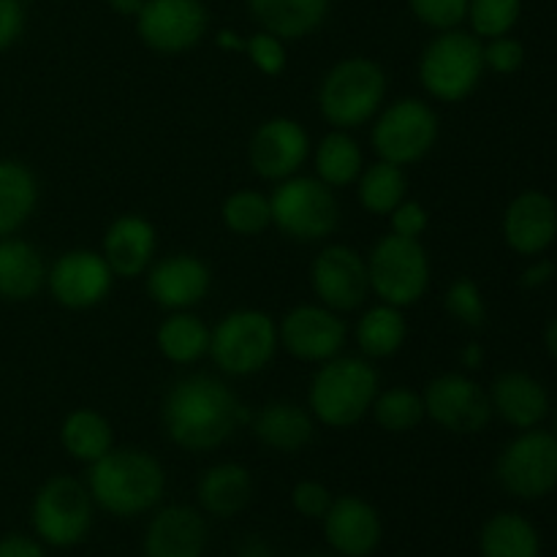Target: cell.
Here are the masks:
<instances>
[{"label": "cell", "instance_id": "18", "mask_svg": "<svg viewBox=\"0 0 557 557\" xmlns=\"http://www.w3.org/2000/svg\"><path fill=\"white\" fill-rule=\"evenodd\" d=\"M145 275L147 294L166 313L196 308L212 288L210 267L194 253L163 256L161 261H152Z\"/></svg>", "mask_w": 557, "mask_h": 557}, {"label": "cell", "instance_id": "1", "mask_svg": "<svg viewBox=\"0 0 557 557\" xmlns=\"http://www.w3.org/2000/svg\"><path fill=\"white\" fill-rule=\"evenodd\" d=\"M245 422H250V413L232 386L207 373L174 381L161 403L166 438L194 455L221 449Z\"/></svg>", "mask_w": 557, "mask_h": 557}, {"label": "cell", "instance_id": "31", "mask_svg": "<svg viewBox=\"0 0 557 557\" xmlns=\"http://www.w3.org/2000/svg\"><path fill=\"white\" fill-rule=\"evenodd\" d=\"M315 177L332 190L348 188L359 180L364 169V152L359 141L354 139L351 131L332 128L313 150Z\"/></svg>", "mask_w": 557, "mask_h": 557}, {"label": "cell", "instance_id": "21", "mask_svg": "<svg viewBox=\"0 0 557 557\" xmlns=\"http://www.w3.org/2000/svg\"><path fill=\"white\" fill-rule=\"evenodd\" d=\"M156 226L141 215L114 218V221L109 223L107 234H103L101 256L107 259L114 277H125V281L141 277L150 270L152 261H156Z\"/></svg>", "mask_w": 557, "mask_h": 557}, {"label": "cell", "instance_id": "35", "mask_svg": "<svg viewBox=\"0 0 557 557\" xmlns=\"http://www.w3.org/2000/svg\"><path fill=\"white\" fill-rule=\"evenodd\" d=\"M370 413H373L375 424H379L381 430L395 435L413 433V430L428 419L422 392H413L408 389V386H392V389L384 392L379 389Z\"/></svg>", "mask_w": 557, "mask_h": 557}, {"label": "cell", "instance_id": "6", "mask_svg": "<svg viewBox=\"0 0 557 557\" xmlns=\"http://www.w3.org/2000/svg\"><path fill=\"white\" fill-rule=\"evenodd\" d=\"M272 226L294 243H324L341 226V201L319 177L294 174L270 194Z\"/></svg>", "mask_w": 557, "mask_h": 557}, {"label": "cell", "instance_id": "43", "mask_svg": "<svg viewBox=\"0 0 557 557\" xmlns=\"http://www.w3.org/2000/svg\"><path fill=\"white\" fill-rule=\"evenodd\" d=\"M389 226L392 234L406 239H422V234L428 232L430 215L424 210L422 201L417 199H403L395 210L389 212Z\"/></svg>", "mask_w": 557, "mask_h": 557}, {"label": "cell", "instance_id": "37", "mask_svg": "<svg viewBox=\"0 0 557 557\" xmlns=\"http://www.w3.org/2000/svg\"><path fill=\"white\" fill-rule=\"evenodd\" d=\"M520 14L522 0H471L466 22L471 25L473 36L490 41V38L509 36L520 22Z\"/></svg>", "mask_w": 557, "mask_h": 557}, {"label": "cell", "instance_id": "32", "mask_svg": "<svg viewBox=\"0 0 557 557\" xmlns=\"http://www.w3.org/2000/svg\"><path fill=\"white\" fill-rule=\"evenodd\" d=\"M60 444L71 460L92 466L109 449H114L112 424L103 413L92 411V408H76L60 424Z\"/></svg>", "mask_w": 557, "mask_h": 557}, {"label": "cell", "instance_id": "11", "mask_svg": "<svg viewBox=\"0 0 557 557\" xmlns=\"http://www.w3.org/2000/svg\"><path fill=\"white\" fill-rule=\"evenodd\" d=\"M495 476L500 487L522 500H539L557 487V438L544 430H522L504 446Z\"/></svg>", "mask_w": 557, "mask_h": 557}, {"label": "cell", "instance_id": "13", "mask_svg": "<svg viewBox=\"0 0 557 557\" xmlns=\"http://www.w3.org/2000/svg\"><path fill=\"white\" fill-rule=\"evenodd\" d=\"M422 400L430 422L455 435H479L495 417L487 389L462 373L435 375Z\"/></svg>", "mask_w": 557, "mask_h": 557}, {"label": "cell", "instance_id": "50", "mask_svg": "<svg viewBox=\"0 0 557 557\" xmlns=\"http://www.w3.org/2000/svg\"><path fill=\"white\" fill-rule=\"evenodd\" d=\"M544 343H547V351L557 359V315L547 324V332H544Z\"/></svg>", "mask_w": 557, "mask_h": 557}, {"label": "cell", "instance_id": "45", "mask_svg": "<svg viewBox=\"0 0 557 557\" xmlns=\"http://www.w3.org/2000/svg\"><path fill=\"white\" fill-rule=\"evenodd\" d=\"M0 557H47L44 544L22 533H11V536L0 539Z\"/></svg>", "mask_w": 557, "mask_h": 557}, {"label": "cell", "instance_id": "10", "mask_svg": "<svg viewBox=\"0 0 557 557\" xmlns=\"http://www.w3.org/2000/svg\"><path fill=\"white\" fill-rule=\"evenodd\" d=\"M92 495L74 476H52L41 484L30 506L36 536L49 547H76L92 528Z\"/></svg>", "mask_w": 557, "mask_h": 557}, {"label": "cell", "instance_id": "34", "mask_svg": "<svg viewBox=\"0 0 557 557\" xmlns=\"http://www.w3.org/2000/svg\"><path fill=\"white\" fill-rule=\"evenodd\" d=\"M357 199L364 212L386 218L403 199H408L406 169L389 161H375L362 169L357 180Z\"/></svg>", "mask_w": 557, "mask_h": 557}, {"label": "cell", "instance_id": "51", "mask_svg": "<svg viewBox=\"0 0 557 557\" xmlns=\"http://www.w3.org/2000/svg\"><path fill=\"white\" fill-rule=\"evenodd\" d=\"M553 435L557 438V413H555V433H553Z\"/></svg>", "mask_w": 557, "mask_h": 557}, {"label": "cell", "instance_id": "20", "mask_svg": "<svg viewBox=\"0 0 557 557\" xmlns=\"http://www.w3.org/2000/svg\"><path fill=\"white\" fill-rule=\"evenodd\" d=\"M504 239L515 253L539 256L557 239V205L542 190H522L504 212Z\"/></svg>", "mask_w": 557, "mask_h": 557}, {"label": "cell", "instance_id": "44", "mask_svg": "<svg viewBox=\"0 0 557 557\" xmlns=\"http://www.w3.org/2000/svg\"><path fill=\"white\" fill-rule=\"evenodd\" d=\"M25 3L22 0H0V52L14 47L25 33Z\"/></svg>", "mask_w": 557, "mask_h": 557}, {"label": "cell", "instance_id": "24", "mask_svg": "<svg viewBox=\"0 0 557 557\" xmlns=\"http://www.w3.org/2000/svg\"><path fill=\"white\" fill-rule=\"evenodd\" d=\"M256 441L277 455H297L313 441L315 419L305 406L292 400H272L250 417Z\"/></svg>", "mask_w": 557, "mask_h": 557}, {"label": "cell", "instance_id": "36", "mask_svg": "<svg viewBox=\"0 0 557 557\" xmlns=\"http://www.w3.org/2000/svg\"><path fill=\"white\" fill-rule=\"evenodd\" d=\"M221 221L237 237H259L272 226L270 196L253 188H239L226 196L221 207Z\"/></svg>", "mask_w": 557, "mask_h": 557}, {"label": "cell", "instance_id": "26", "mask_svg": "<svg viewBox=\"0 0 557 557\" xmlns=\"http://www.w3.org/2000/svg\"><path fill=\"white\" fill-rule=\"evenodd\" d=\"M47 286V264L30 243L0 237V299L27 302Z\"/></svg>", "mask_w": 557, "mask_h": 557}, {"label": "cell", "instance_id": "7", "mask_svg": "<svg viewBox=\"0 0 557 557\" xmlns=\"http://www.w3.org/2000/svg\"><path fill=\"white\" fill-rule=\"evenodd\" d=\"M281 341H277V321L264 310L243 308L223 315L210 335V354L221 373L232 379H248L272 364Z\"/></svg>", "mask_w": 557, "mask_h": 557}, {"label": "cell", "instance_id": "41", "mask_svg": "<svg viewBox=\"0 0 557 557\" xmlns=\"http://www.w3.org/2000/svg\"><path fill=\"white\" fill-rule=\"evenodd\" d=\"M525 65V47L515 36H498L484 41V69L493 74H517Z\"/></svg>", "mask_w": 557, "mask_h": 557}, {"label": "cell", "instance_id": "27", "mask_svg": "<svg viewBox=\"0 0 557 557\" xmlns=\"http://www.w3.org/2000/svg\"><path fill=\"white\" fill-rule=\"evenodd\" d=\"M253 490L256 484L248 468L239 462H218L201 473L196 493H199V504L207 515L228 520L250 504Z\"/></svg>", "mask_w": 557, "mask_h": 557}, {"label": "cell", "instance_id": "15", "mask_svg": "<svg viewBox=\"0 0 557 557\" xmlns=\"http://www.w3.org/2000/svg\"><path fill=\"white\" fill-rule=\"evenodd\" d=\"M346 321L321 302L297 305L277 321V341L294 359L321 364L335 359L346 346Z\"/></svg>", "mask_w": 557, "mask_h": 557}, {"label": "cell", "instance_id": "38", "mask_svg": "<svg viewBox=\"0 0 557 557\" xmlns=\"http://www.w3.org/2000/svg\"><path fill=\"white\" fill-rule=\"evenodd\" d=\"M444 310L468 330H479L487 321V302L484 294L471 277H457L444 294Z\"/></svg>", "mask_w": 557, "mask_h": 557}, {"label": "cell", "instance_id": "4", "mask_svg": "<svg viewBox=\"0 0 557 557\" xmlns=\"http://www.w3.org/2000/svg\"><path fill=\"white\" fill-rule=\"evenodd\" d=\"M389 90L384 65L364 54H351L332 65L319 85V112L332 128L357 131L381 112Z\"/></svg>", "mask_w": 557, "mask_h": 557}, {"label": "cell", "instance_id": "29", "mask_svg": "<svg viewBox=\"0 0 557 557\" xmlns=\"http://www.w3.org/2000/svg\"><path fill=\"white\" fill-rule=\"evenodd\" d=\"M38 205V180L20 161H0V237L20 232Z\"/></svg>", "mask_w": 557, "mask_h": 557}, {"label": "cell", "instance_id": "47", "mask_svg": "<svg viewBox=\"0 0 557 557\" xmlns=\"http://www.w3.org/2000/svg\"><path fill=\"white\" fill-rule=\"evenodd\" d=\"M215 47L223 52H245V36H239L232 27H221L215 33Z\"/></svg>", "mask_w": 557, "mask_h": 557}, {"label": "cell", "instance_id": "39", "mask_svg": "<svg viewBox=\"0 0 557 557\" xmlns=\"http://www.w3.org/2000/svg\"><path fill=\"white\" fill-rule=\"evenodd\" d=\"M468 3L471 0H408V9H411V14L424 27H430L435 33H444L455 30V27H460L466 22Z\"/></svg>", "mask_w": 557, "mask_h": 557}, {"label": "cell", "instance_id": "22", "mask_svg": "<svg viewBox=\"0 0 557 557\" xmlns=\"http://www.w3.org/2000/svg\"><path fill=\"white\" fill-rule=\"evenodd\" d=\"M207 547V522L183 504L166 506L145 531V557H201Z\"/></svg>", "mask_w": 557, "mask_h": 557}, {"label": "cell", "instance_id": "17", "mask_svg": "<svg viewBox=\"0 0 557 557\" xmlns=\"http://www.w3.org/2000/svg\"><path fill=\"white\" fill-rule=\"evenodd\" d=\"M310 136L294 117H270L253 131L248 145V163L267 183H281L302 172L310 158Z\"/></svg>", "mask_w": 557, "mask_h": 557}, {"label": "cell", "instance_id": "3", "mask_svg": "<svg viewBox=\"0 0 557 557\" xmlns=\"http://www.w3.org/2000/svg\"><path fill=\"white\" fill-rule=\"evenodd\" d=\"M379 389V370L370 364V359L337 354L315 370L308 389V411L324 428H354L370 413Z\"/></svg>", "mask_w": 557, "mask_h": 557}, {"label": "cell", "instance_id": "2", "mask_svg": "<svg viewBox=\"0 0 557 557\" xmlns=\"http://www.w3.org/2000/svg\"><path fill=\"white\" fill-rule=\"evenodd\" d=\"M92 504L112 517H139L156 509L166 490L163 466L147 451L109 449L87 473Z\"/></svg>", "mask_w": 557, "mask_h": 557}, {"label": "cell", "instance_id": "28", "mask_svg": "<svg viewBox=\"0 0 557 557\" xmlns=\"http://www.w3.org/2000/svg\"><path fill=\"white\" fill-rule=\"evenodd\" d=\"M354 341L364 359H389L406 346L408 321L400 308L379 302L359 315L354 326Z\"/></svg>", "mask_w": 557, "mask_h": 557}, {"label": "cell", "instance_id": "42", "mask_svg": "<svg viewBox=\"0 0 557 557\" xmlns=\"http://www.w3.org/2000/svg\"><path fill=\"white\" fill-rule=\"evenodd\" d=\"M332 500L335 498L330 495V490H326L321 482H313V479L294 484V490H292L294 511H297V515H302L305 520H324V515L330 511Z\"/></svg>", "mask_w": 557, "mask_h": 557}, {"label": "cell", "instance_id": "23", "mask_svg": "<svg viewBox=\"0 0 557 557\" xmlns=\"http://www.w3.org/2000/svg\"><path fill=\"white\" fill-rule=\"evenodd\" d=\"M487 395L493 403V413H498L506 424L517 430L539 428L549 413V395L542 381L520 370L500 373Z\"/></svg>", "mask_w": 557, "mask_h": 557}, {"label": "cell", "instance_id": "30", "mask_svg": "<svg viewBox=\"0 0 557 557\" xmlns=\"http://www.w3.org/2000/svg\"><path fill=\"white\" fill-rule=\"evenodd\" d=\"M212 330L190 310H177L161 321L156 332V346L161 357L172 364H194L210 354Z\"/></svg>", "mask_w": 557, "mask_h": 557}, {"label": "cell", "instance_id": "16", "mask_svg": "<svg viewBox=\"0 0 557 557\" xmlns=\"http://www.w3.org/2000/svg\"><path fill=\"white\" fill-rule=\"evenodd\" d=\"M114 272L98 250L74 248L47 270V288L58 305L69 310H90L107 302Z\"/></svg>", "mask_w": 557, "mask_h": 557}, {"label": "cell", "instance_id": "19", "mask_svg": "<svg viewBox=\"0 0 557 557\" xmlns=\"http://www.w3.org/2000/svg\"><path fill=\"white\" fill-rule=\"evenodd\" d=\"M324 536L337 555L368 557L379 549L384 525L373 504L357 495H343L332 500L324 515Z\"/></svg>", "mask_w": 557, "mask_h": 557}, {"label": "cell", "instance_id": "5", "mask_svg": "<svg viewBox=\"0 0 557 557\" xmlns=\"http://www.w3.org/2000/svg\"><path fill=\"white\" fill-rule=\"evenodd\" d=\"M419 82L441 103H460L484 76V41L471 30H444L422 49Z\"/></svg>", "mask_w": 557, "mask_h": 557}, {"label": "cell", "instance_id": "33", "mask_svg": "<svg viewBox=\"0 0 557 557\" xmlns=\"http://www.w3.org/2000/svg\"><path fill=\"white\" fill-rule=\"evenodd\" d=\"M479 549L482 557H542L536 528L515 511H504L484 522Z\"/></svg>", "mask_w": 557, "mask_h": 557}, {"label": "cell", "instance_id": "8", "mask_svg": "<svg viewBox=\"0 0 557 557\" xmlns=\"http://www.w3.org/2000/svg\"><path fill=\"white\" fill-rule=\"evenodd\" d=\"M370 294L379 302L406 310L424 299L430 288V256L422 239L384 234L368 253Z\"/></svg>", "mask_w": 557, "mask_h": 557}, {"label": "cell", "instance_id": "49", "mask_svg": "<svg viewBox=\"0 0 557 557\" xmlns=\"http://www.w3.org/2000/svg\"><path fill=\"white\" fill-rule=\"evenodd\" d=\"M145 3L147 0H107V5L114 11V14L131 16V20H136V14H139Z\"/></svg>", "mask_w": 557, "mask_h": 557}, {"label": "cell", "instance_id": "46", "mask_svg": "<svg viewBox=\"0 0 557 557\" xmlns=\"http://www.w3.org/2000/svg\"><path fill=\"white\" fill-rule=\"evenodd\" d=\"M553 277H555L553 261L539 259V261H533L525 272H522L520 283H522V288H539V286H544V283L553 281Z\"/></svg>", "mask_w": 557, "mask_h": 557}, {"label": "cell", "instance_id": "48", "mask_svg": "<svg viewBox=\"0 0 557 557\" xmlns=\"http://www.w3.org/2000/svg\"><path fill=\"white\" fill-rule=\"evenodd\" d=\"M460 362L466 370H476L484 364V348L479 343H468L460 354Z\"/></svg>", "mask_w": 557, "mask_h": 557}, {"label": "cell", "instance_id": "9", "mask_svg": "<svg viewBox=\"0 0 557 557\" xmlns=\"http://www.w3.org/2000/svg\"><path fill=\"white\" fill-rule=\"evenodd\" d=\"M441 123L435 109L422 98H397L375 114L370 145L381 161L411 166L428 158L438 141Z\"/></svg>", "mask_w": 557, "mask_h": 557}, {"label": "cell", "instance_id": "25", "mask_svg": "<svg viewBox=\"0 0 557 557\" xmlns=\"http://www.w3.org/2000/svg\"><path fill=\"white\" fill-rule=\"evenodd\" d=\"M245 5L259 30L288 44L313 36L330 16L332 0H245Z\"/></svg>", "mask_w": 557, "mask_h": 557}, {"label": "cell", "instance_id": "12", "mask_svg": "<svg viewBox=\"0 0 557 557\" xmlns=\"http://www.w3.org/2000/svg\"><path fill=\"white\" fill-rule=\"evenodd\" d=\"M136 36L158 54H185L210 33L205 0H147L136 14Z\"/></svg>", "mask_w": 557, "mask_h": 557}, {"label": "cell", "instance_id": "40", "mask_svg": "<svg viewBox=\"0 0 557 557\" xmlns=\"http://www.w3.org/2000/svg\"><path fill=\"white\" fill-rule=\"evenodd\" d=\"M245 54L250 65L264 76H281L288 65L286 41L267 30H256L245 38Z\"/></svg>", "mask_w": 557, "mask_h": 557}, {"label": "cell", "instance_id": "52", "mask_svg": "<svg viewBox=\"0 0 557 557\" xmlns=\"http://www.w3.org/2000/svg\"><path fill=\"white\" fill-rule=\"evenodd\" d=\"M22 3H27V0H22Z\"/></svg>", "mask_w": 557, "mask_h": 557}, {"label": "cell", "instance_id": "14", "mask_svg": "<svg viewBox=\"0 0 557 557\" xmlns=\"http://www.w3.org/2000/svg\"><path fill=\"white\" fill-rule=\"evenodd\" d=\"M315 299L335 313H354L370 297L368 259L351 245H326L310 264Z\"/></svg>", "mask_w": 557, "mask_h": 557}]
</instances>
